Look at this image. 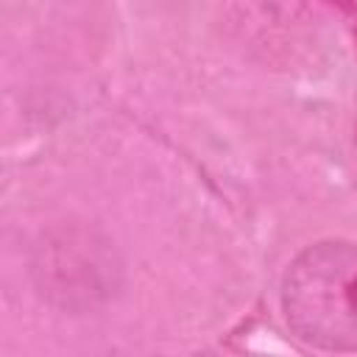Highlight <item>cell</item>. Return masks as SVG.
I'll return each instance as SVG.
<instances>
[{
	"label": "cell",
	"instance_id": "1",
	"mask_svg": "<svg viewBox=\"0 0 357 357\" xmlns=\"http://www.w3.org/2000/svg\"><path fill=\"white\" fill-rule=\"evenodd\" d=\"M290 329L326 351H357V243L321 240L304 248L282 282Z\"/></svg>",
	"mask_w": 357,
	"mask_h": 357
}]
</instances>
